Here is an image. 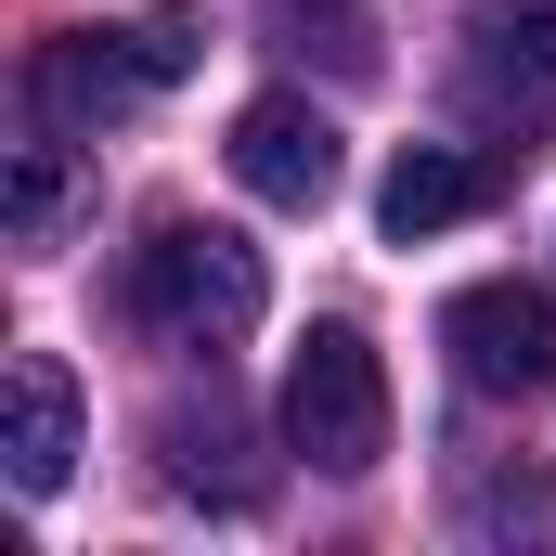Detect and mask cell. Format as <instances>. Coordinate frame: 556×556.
<instances>
[{
    "mask_svg": "<svg viewBox=\"0 0 556 556\" xmlns=\"http://www.w3.org/2000/svg\"><path fill=\"white\" fill-rule=\"evenodd\" d=\"M479 194H492V168H479V155H453V142H402V155H389V181H376V220H389V247H427V233L479 220Z\"/></svg>",
    "mask_w": 556,
    "mask_h": 556,
    "instance_id": "52a82bcc",
    "label": "cell"
},
{
    "mask_svg": "<svg viewBox=\"0 0 556 556\" xmlns=\"http://www.w3.org/2000/svg\"><path fill=\"white\" fill-rule=\"evenodd\" d=\"M337 117L324 104H298V91H260L247 117H233V181L260 194V207H324L337 194Z\"/></svg>",
    "mask_w": 556,
    "mask_h": 556,
    "instance_id": "5b68a950",
    "label": "cell"
},
{
    "mask_svg": "<svg viewBox=\"0 0 556 556\" xmlns=\"http://www.w3.org/2000/svg\"><path fill=\"white\" fill-rule=\"evenodd\" d=\"M0 220H13V247H65V220H78V155H65V130L13 142V181H0Z\"/></svg>",
    "mask_w": 556,
    "mask_h": 556,
    "instance_id": "30bf717a",
    "label": "cell"
},
{
    "mask_svg": "<svg viewBox=\"0 0 556 556\" xmlns=\"http://www.w3.org/2000/svg\"><path fill=\"white\" fill-rule=\"evenodd\" d=\"M155 440H168V492H194V505H220V518H247V505L273 492V479L247 466V415H233V402H207V415H168Z\"/></svg>",
    "mask_w": 556,
    "mask_h": 556,
    "instance_id": "ba28073f",
    "label": "cell"
},
{
    "mask_svg": "<svg viewBox=\"0 0 556 556\" xmlns=\"http://www.w3.org/2000/svg\"><path fill=\"white\" fill-rule=\"evenodd\" d=\"M0 453H13V492H65V466H78V376L52 350H13V376H0Z\"/></svg>",
    "mask_w": 556,
    "mask_h": 556,
    "instance_id": "8992f818",
    "label": "cell"
},
{
    "mask_svg": "<svg viewBox=\"0 0 556 556\" xmlns=\"http://www.w3.org/2000/svg\"><path fill=\"white\" fill-rule=\"evenodd\" d=\"M285 453H311L324 479H376L389 466V363L363 324H311L285 363Z\"/></svg>",
    "mask_w": 556,
    "mask_h": 556,
    "instance_id": "3957f363",
    "label": "cell"
},
{
    "mask_svg": "<svg viewBox=\"0 0 556 556\" xmlns=\"http://www.w3.org/2000/svg\"><path fill=\"white\" fill-rule=\"evenodd\" d=\"M440 350H453V376L479 402H531V389H556V298L518 285V273H492V285H466L440 311Z\"/></svg>",
    "mask_w": 556,
    "mask_h": 556,
    "instance_id": "277c9868",
    "label": "cell"
},
{
    "mask_svg": "<svg viewBox=\"0 0 556 556\" xmlns=\"http://www.w3.org/2000/svg\"><path fill=\"white\" fill-rule=\"evenodd\" d=\"M556 65L544 52H518V39H479V52H466V78H453V104H466V117H479V130L505 142V155H531V142H544V91Z\"/></svg>",
    "mask_w": 556,
    "mask_h": 556,
    "instance_id": "9c48e42d",
    "label": "cell"
},
{
    "mask_svg": "<svg viewBox=\"0 0 556 556\" xmlns=\"http://www.w3.org/2000/svg\"><path fill=\"white\" fill-rule=\"evenodd\" d=\"M479 39H518V52L556 65V0H479Z\"/></svg>",
    "mask_w": 556,
    "mask_h": 556,
    "instance_id": "8fae6325",
    "label": "cell"
},
{
    "mask_svg": "<svg viewBox=\"0 0 556 556\" xmlns=\"http://www.w3.org/2000/svg\"><path fill=\"white\" fill-rule=\"evenodd\" d=\"M130 311L168 337V350H220V337H247V324L273 311V273H260L247 233H220V220H168V233L130 260Z\"/></svg>",
    "mask_w": 556,
    "mask_h": 556,
    "instance_id": "7a4b0ae2",
    "label": "cell"
},
{
    "mask_svg": "<svg viewBox=\"0 0 556 556\" xmlns=\"http://www.w3.org/2000/svg\"><path fill=\"white\" fill-rule=\"evenodd\" d=\"M194 52L207 39L181 13H155V26H65V39L26 52V117L39 130H104V117H130L142 91H168Z\"/></svg>",
    "mask_w": 556,
    "mask_h": 556,
    "instance_id": "6da1fadb",
    "label": "cell"
}]
</instances>
